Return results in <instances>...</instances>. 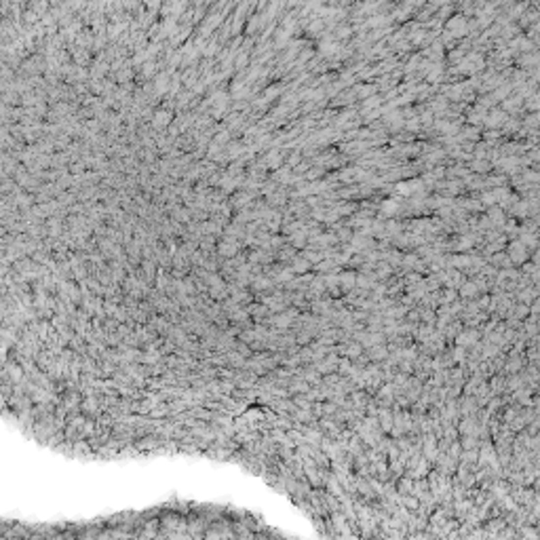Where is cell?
<instances>
[{"mask_svg":"<svg viewBox=\"0 0 540 540\" xmlns=\"http://www.w3.org/2000/svg\"><path fill=\"white\" fill-rule=\"evenodd\" d=\"M281 162H283V152L281 150H270L268 154H266V165H268L270 169H279Z\"/></svg>","mask_w":540,"mask_h":540,"instance_id":"ffe728a7","label":"cell"},{"mask_svg":"<svg viewBox=\"0 0 540 540\" xmlns=\"http://www.w3.org/2000/svg\"><path fill=\"white\" fill-rule=\"evenodd\" d=\"M479 203H483L485 207L496 205V198H494V192H492V190H485V192H481V196H479Z\"/></svg>","mask_w":540,"mask_h":540,"instance_id":"484cf974","label":"cell"},{"mask_svg":"<svg viewBox=\"0 0 540 540\" xmlns=\"http://www.w3.org/2000/svg\"><path fill=\"white\" fill-rule=\"evenodd\" d=\"M507 255H508V260H511L513 266H521L523 262H528L530 260V249L523 245V243L519 239H513L511 243H508V249H507Z\"/></svg>","mask_w":540,"mask_h":540,"instance_id":"6da1fadb","label":"cell"},{"mask_svg":"<svg viewBox=\"0 0 540 540\" xmlns=\"http://www.w3.org/2000/svg\"><path fill=\"white\" fill-rule=\"evenodd\" d=\"M401 198L399 196H393V198H386V201H382L380 203V218H393L399 213V209H401Z\"/></svg>","mask_w":540,"mask_h":540,"instance_id":"8992f818","label":"cell"},{"mask_svg":"<svg viewBox=\"0 0 540 540\" xmlns=\"http://www.w3.org/2000/svg\"><path fill=\"white\" fill-rule=\"evenodd\" d=\"M287 241H289V245L295 249H304L308 245V228L304 226V228H300V230L287 234Z\"/></svg>","mask_w":540,"mask_h":540,"instance_id":"ba28073f","label":"cell"},{"mask_svg":"<svg viewBox=\"0 0 540 540\" xmlns=\"http://www.w3.org/2000/svg\"><path fill=\"white\" fill-rule=\"evenodd\" d=\"M456 291H458V298H462V300H477L479 295H481V293H479V289H477V285H475V281H473V279H467V281H464V283H462L460 287H458Z\"/></svg>","mask_w":540,"mask_h":540,"instance_id":"5b68a950","label":"cell"},{"mask_svg":"<svg viewBox=\"0 0 540 540\" xmlns=\"http://www.w3.org/2000/svg\"><path fill=\"white\" fill-rule=\"evenodd\" d=\"M365 352H367L369 361L380 363V361H384V359L388 357V346H386V342H384V344H376V346H372V349H367Z\"/></svg>","mask_w":540,"mask_h":540,"instance_id":"7c38bea8","label":"cell"},{"mask_svg":"<svg viewBox=\"0 0 540 540\" xmlns=\"http://www.w3.org/2000/svg\"><path fill=\"white\" fill-rule=\"evenodd\" d=\"M492 169V162L490 159H471V165H469V171H475V173H487Z\"/></svg>","mask_w":540,"mask_h":540,"instance_id":"9a60e30c","label":"cell"},{"mask_svg":"<svg viewBox=\"0 0 540 540\" xmlns=\"http://www.w3.org/2000/svg\"><path fill=\"white\" fill-rule=\"evenodd\" d=\"M302 257H306V260H308L310 264H313V266H315L317 262H321V260H323V257H325V255L321 254V251H317L315 247H310V249H306V251H304V254H302Z\"/></svg>","mask_w":540,"mask_h":540,"instance_id":"cb8c5ba5","label":"cell"},{"mask_svg":"<svg viewBox=\"0 0 540 540\" xmlns=\"http://www.w3.org/2000/svg\"><path fill=\"white\" fill-rule=\"evenodd\" d=\"M487 262H490L492 266H496V268H511V260H508V255H507V251H496V254H492V255H487L485 257Z\"/></svg>","mask_w":540,"mask_h":540,"instance_id":"5bb4252c","label":"cell"},{"mask_svg":"<svg viewBox=\"0 0 540 540\" xmlns=\"http://www.w3.org/2000/svg\"><path fill=\"white\" fill-rule=\"evenodd\" d=\"M289 262H291L289 268H291L293 275H304V272H310V270H313V264H310L306 257H302V255H293Z\"/></svg>","mask_w":540,"mask_h":540,"instance_id":"30bf717a","label":"cell"},{"mask_svg":"<svg viewBox=\"0 0 540 540\" xmlns=\"http://www.w3.org/2000/svg\"><path fill=\"white\" fill-rule=\"evenodd\" d=\"M445 34L452 36V38H462V36H467L469 34V21H467V17H462V15H454V17H449V21L445 24Z\"/></svg>","mask_w":540,"mask_h":540,"instance_id":"7a4b0ae2","label":"cell"},{"mask_svg":"<svg viewBox=\"0 0 540 540\" xmlns=\"http://www.w3.org/2000/svg\"><path fill=\"white\" fill-rule=\"evenodd\" d=\"M507 118H508V114H507L502 108H492L490 112L485 114V121H483V125H485L487 129H500L502 125L507 123Z\"/></svg>","mask_w":540,"mask_h":540,"instance_id":"277c9868","label":"cell"},{"mask_svg":"<svg viewBox=\"0 0 540 540\" xmlns=\"http://www.w3.org/2000/svg\"><path fill=\"white\" fill-rule=\"evenodd\" d=\"M313 270H317V275H327V272H340V264L334 260V257H323L321 262H317L313 266Z\"/></svg>","mask_w":540,"mask_h":540,"instance_id":"9c48e42d","label":"cell"},{"mask_svg":"<svg viewBox=\"0 0 540 540\" xmlns=\"http://www.w3.org/2000/svg\"><path fill=\"white\" fill-rule=\"evenodd\" d=\"M254 287H255V291H272L275 289V281L270 277H257L254 281Z\"/></svg>","mask_w":540,"mask_h":540,"instance_id":"ac0fdd59","label":"cell"},{"mask_svg":"<svg viewBox=\"0 0 540 540\" xmlns=\"http://www.w3.org/2000/svg\"><path fill=\"white\" fill-rule=\"evenodd\" d=\"M424 285H426V291H439L441 289V281L437 277V272H435V275H428L424 279Z\"/></svg>","mask_w":540,"mask_h":540,"instance_id":"603a6c76","label":"cell"},{"mask_svg":"<svg viewBox=\"0 0 540 540\" xmlns=\"http://www.w3.org/2000/svg\"><path fill=\"white\" fill-rule=\"evenodd\" d=\"M487 220H490L496 228H502V224L507 222V213H505V209H502V207L492 205V207H487Z\"/></svg>","mask_w":540,"mask_h":540,"instance_id":"8fae6325","label":"cell"},{"mask_svg":"<svg viewBox=\"0 0 540 540\" xmlns=\"http://www.w3.org/2000/svg\"><path fill=\"white\" fill-rule=\"evenodd\" d=\"M536 123H538V114L532 112V114L528 116V121L523 123V125H526V127H530V129H536Z\"/></svg>","mask_w":540,"mask_h":540,"instance_id":"4316f807","label":"cell"},{"mask_svg":"<svg viewBox=\"0 0 540 540\" xmlns=\"http://www.w3.org/2000/svg\"><path fill=\"white\" fill-rule=\"evenodd\" d=\"M380 106H382V97H380V95H369V97L363 99L361 112H365V110H376V108H380Z\"/></svg>","mask_w":540,"mask_h":540,"instance_id":"44dd1931","label":"cell"},{"mask_svg":"<svg viewBox=\"0 0 540 540\" xmlns=\"http://www.w3.org/2000/svg\"><path fill=\"white\" fill-rule=\"evenodd\" d=\"M361 352H365V349L357 342V340H350V342H346V354H344V357H349L350 361H354Z\"/></svg>","mask_w":540,"mask_h":540,"instance_id":"e0dca14e","label":"cell"},{"mask_svg":"<svg viewBox=\"0 0 540 540\" xmlns=\"http://www.w3.org/2000/svg\"><path fill=\"white\" fill-rule=\"evenodd\" d=\"M507 247V236H498V239H494V241H490L485 245V249H483V254H485V257L487 255H492V254H496V251H502Z\"/></svg>","mask_w":540,"mask_h":540,"instance_id":"2e32d148","label":"cell"},{"mask_svg":"<svg viewBox=\"0 0 540 540\" xmlns=\"http://www.w3.org/2000/svg\"><path fill=\"white\" fill-rule=\"evenodd\" d=\"M352 93H354V97L365 99V97H369V95L376 93V87H374V85H359V87H354Z\"/></svg>","mask_w":540,"mask_h":540,"instance_id":"7402d4cb","label":"cell"},{"mask_svg":"<svg viewBox=\"0 0 540 540\" xmlns=\"http://www.w3.org/2000/svg\"><path fill=\"white\" fill-rule=\"evenodd\" d=\"M293 255H295V247H281L279 254H277V260L279 262H289Z\"/></svg>","mask_w":540,"mask_h":540,"instance_id":"d4e9b609","label":"cell"},{"mask_svg":"<svg viewBox=\"0 0 540 540\" xmlns=\"http://www.w3.org/2000/svg\"><path fill=\"white\" fill-rule=\"evenodd\" d=\"M449 359H452L454 365H464V361H467V349H462V346H454V349L449 350Z\"/></svg>","mask_w":540,"mask_h":540,"instance_id":"d6986e66","label":"cell"},{"mask_svg":"<svg viewBox=\"0 0 540 540\" xmlns=\"http://www.w3.org/2000/svg\"><path fill=\"white\" fill-rule=\"evenodd\" d=\"M412 485H413V479L408 475V473H403V475H399L395 479V490L399 496H403V494H410L412 492Z\"/></svg>","mask_w":540,"mask_h":540,"instance_id":"4fadbf2b","label":"cell"},{"mask_svg":"<svg viewBox=\"0 0 540 540\" xmlns=\"http://www.w3.org/2000/svg\"><path fill=\"white\" fill-rule=\"evenodd\" d=\"M354 281H357V272L354 270L338 272V285H340V289H342V295L349 293L350 289H354Z\"/></svg>","mask_w":540,"mask_h":540,"instance_id":"52a82bcc","label":"cell"},{"mask_svg":"<svg viewBox=\"0 0 540 540\" xmlns=\"http://www.w3.org/2000/svg\"><path fill=\"white\" fill-rule=\"evenodd\" d=\"M456 346H462V349H471L475 342L481 340V331L479 327H462L460 331L456 334Z\"/></svg>","mask_w":540,"mask_h":540,"instance_id":"3957f363","label":"cell"}]
</instances>
